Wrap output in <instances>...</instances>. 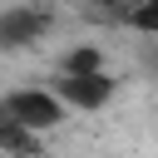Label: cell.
<instances>
[{"label": "cell", "mask_w": 158, "mask_h": 158, "mask_svg": "<svg viewBox=\"0 0 158 158\" xmlns=\"http://www.w3.org/2000/svg\"><path fill=\"white\" fill-rule=\"evenodd\" d=\"M0 118H10V123H20V128H30V133H54V128H64V118H69V104L54 94V84H20V89H5V99H0Z\"/></svg>", "instance_id": "1"}, {"label": "cell", "mask_w": 158, "mask_h": 158, "mask_svg": "<svg viewBox=\"0 0 158 158\" xmlns=\"http://www.w3.org/2000/svg\"><path fill=\"white\" fill-rule=\"evenodd\" d=\"M54 94L69 104V114H99V109L114 104L118 79H114L109 69H89V74H69V69H59V74H54Z\"/></svg>", "instance_id": "2"}, {"label": "cell", "mask_w": 158, "mask_h": 158, "mask_svg": "<svg viewBox=\"0 0 158 158\" xmlns=\"http://www.w3.org/2000/svg\"><path fill=\"white\" fill-rule=\"evenodd\" d=\"M49 35V15L40 10V5H25V0H15V5H5L0 10V44L15 54V49H30V44H40Z\"/></svg>", "instance_id": "3"}, {"label": "cell", "mask_w": 158, "mask_h": 158, "mask_svg": "<svg viewBox=\"0 0 158 158\" xmlns=\"http://www.w3.org/2000/svg\"><path fill=\"white\" fill-rule=\"evenodd\" d=\"M0 148H5L10 158H40V133H30V128L0 118Z\"/></svg>", "instance_id": "4"}, {"label": "cell", "mask_w": 158, "mask_h": 158, "mask_svg": "<svg viewBox=\"0 0 158 158\" xmlns=\"http://www.w3.org/2000/svg\"><path fill=\"white\" fill-rule=\"evenodd\" d=\"M59 69H69V74H89V69H109V64H104V49H99V44H74V49H64Z\"/></svg>", "instance_id": "5"}, {"label": "cell", "mask_w": 158, "mask_h": 158, "mask_svg": "<svg viewBox=\"0 0 158 158\" xmlns=\"http://www.w3.org/2000/svg\"><path fill=\"white\" fill-rule=\"evenodd\" d=\"M123 25H128L133 35H143V40H158V0H138V5L123 15Z\"/></svg>", "instance_id": "6"}]
</instances>
